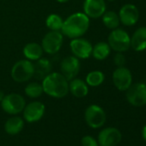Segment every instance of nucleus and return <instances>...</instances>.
<instances>
[{
    "instance_id": "nucleus-1",
    "label": "nucleus",
    "mask_w": 146,
    "mask_h": 146,
    "mask_svg": "<svg viewBox=\"0 0 146 146\" xmlns=\"http://www.w3.org/2000/svg\"><path fill=\"white\" fill-rule=\"evenodd\" d=\"M90 24V18L84 12L73 13L64 20L60 32L70 39L82 37L88 31Z\"/></svg>"
},
{
    "instance_id": "nucleus-2",
    "label": "nucleus",
    "mask_w": 146,
    "mask_h": 146,
    "mask_svg": "<svg viewBox=\"0 0 146 146\" xmlns=\"http://www.w3.org/2000/svg\"><path fill=\"white\" fill-rule=\"evenodd\" d=\"M44 93L53 98H63L69 93V81L60 72H51L42 80Z\"/></svg>"
},
{
    "instance_id": "nucleus-3",
    "label": "nucleus",
    "mask_w": 146,
    "mask_h": 146,
    "mask_svg": "<svg viewBox=\"0 0 146 146\" xmlns=\"http://www.w3.org/2000/svg\"><path fill=\"white\" fill-rule=\"evenodd\" d=\"M34 63L29 59H21L11 68V78L17 83H25L34 77Z\"/></svg>"
},
{
    "instance_id": "nucleus-4",
    "label": "nucleus",
    "mask_w": 146,
    "mask_h": 146,
    "mask_svg": "<svg viewBox=\"0 0 146 146\" xmlns=\"http://www.w3.org/2000/svg\"><path fill=\"white\" fill-rule=\"evenodd\" d=\"M108 43L116 52H124L131 47V37L126 31L117 28L109 34Z\"/></svg>"
},
{
    "instance_id": "nucleus-5",
    "label": "nucleus",
    "mask_w": 146,
    "mask_h": 146,
    "mask_svg": "<svg viewBox=\"0 0 146 146\" xmlns=\"http://www.w3.org/2000/svg\"><path fill=\"white\" fill-rule=\"evenodd\" d=\"M3 110L11 115L18 114L22 113L26 106L25 99L19 94L11 93L5 96L1 102Z\"/></svg>"
},
{
    "instance_id": "nucleus-6",
    "label": "nucleus",
    "mask_w": 146,
    "mask_h": 146,
    "mask_svg": "<svg viewBox=\"0 0 146 146\" xmlns=\"http://www.w3.org/2000/svg\"><path fill=\"white\" fill-rule=\"evenodd\" d=\"M64 35L60 31H49L42 39L41 46L47 54H55L62 47Z\"/></svg>"
},
{
    "instance_id": "nucleus-7",
    "label": "nucleus",
    "mask_w": 146,
    "mask_h": 146,
    "mask_svg": "<svg viewBox=\"0 0 146 146\" xmlns=\"http://www.w3.org/2000/svg\"><path fill=\"white\" fill-rule=\"evenodd\" d=\"M126 100L134 107H142L146 105V84L137 83L131 84L126 90Z\"/></svg>"
},
{
    "instance_id": "nucleus-8",
    "label": "nucleus",
    "mask_w": 146,
    "mask_h": 146,
    "mask_svg": "<svg viewBox=\"0 0 146 146\" xmlns=\"http://www.w3.org/2000/svg\"><path fill=\"white\" fill-rule=\"evenodd\" d=\"M84 118L88 125L94 129L102 127L106 122L105 111L96 104L90 105L86 108Z\"/></svg>"
},
{
    "instance_id": "nucleus-9",
    "label": "nucleus",
    "mask_w": 146,
    "mask_h": 146,
    "mask_svg": "<svg viewBox=\"0 0 146 146\" xmlns=\"http://www.w3.org/2000/svg\"><path fill=\"white\" fill-rule=\"evenodd\" d=\"M70 47L73 56L78 58L86 59L89 58L92 54L93 46L87 39L78 37L75 39H71L70 42Z\"/></svg>"
},
{
    "instance_id": "nucleus-10",
    "label": "nucleus",
    "mask_w": 146,
    "mask_h": 146,
    "mask_svg": "<svg viewBox=\"0 0 146 146\" xmlns=\"http://www.w3.org/2000/svg\"><path fill=\"white\" fill-rule=\"evenodd\" d=\"M80 61L75 56H66L60 63V73L68 80L75 78L80 70Z\"/></svg>"
},
{
    "instance_id": "nucleus-11",
    "label": "nucleus",
    "mask_w": 146,
    "mask_h": 146,
    "mask_svg": "<svg viewBox=\"0 0 146 146\" xmlns=\"http://www.w3.org/2000/svg\"><path fill=\"white\" fill-rule=\"evenodd\" d=\"M112 78L114 86L120 91H126L132 84L131 72L125 66L117 67V69L113 72Z\"/></svg>"
},
{
    "instance_id": "nucleus-12",
    "label": "nucleus",
    "mask_w": 146,
    "mask_h": 146,
    "mask_svg": "<svg viewBox=\"0 0 146 146\" xmlns=\"http://www.w3.org/2000/svg\"><path fill=\"white\" fill-rule=\"evenodd\" d=\"M121 139V132L117 128L107 127L100 131L97 142L100 146H116Z\"/></svg>"
},
{
    "instance_id": "nucleus-13",
    "label": "nucleus",
    "mask_w": 146,
    "mask_h": 146,
    "mask_svg": "<svg viewBox=\"0 0 146 146\" xmlns=\"http://www.w3.org/2000/svg\"><path fill=\"white\" fill-rule=\"evenodd\" d=\"M119 17L120 23L127 27L135 25L139 19V11L136 5L126 4L123 5L119 11Z\"/></svg>"
},
{
    "instance_id": "nucleus-14",
    "label": "nucleus",
    "mask_w": 146,
    "mask_h": 146,
    "mask_svg": "<svg viewBox=\"0 0 146 146\" xmlns=\"http://www.w3.org/2000/svg\"><path fill=\"white\" fill-rule=\"evenodd\" d=\"M106 2L104 0H84V13L89 17L96 19L102 17L106 12Z\"/></svg>"
},
{
    "instance_id": "nucleus-15",
    "label": "nucleus",
    "mask_w": 146,
    "mask_h": 146,
    "mask_svg": "<svg viewBox=\"0 0 146 146\" xmlns=\"http://www.w3.org/2000/svg\"><path fill=\"white\" fill-rule=\"evenodd\" d=\"M45 113V105L40 102H32L25 106L23 118L29 123L39 121Z\"/></svg>"
},
{
    "instance_id": "nucleus-16",
    "label": "nucleus",
    "mask_w": 146,
    "mask_h": 146,
    "mask_svg": "<svg viewBox=\"0 0 146 146\" xmlns=\"http://www.w3.org/2000/svg\"><path fill=\"white\" fill-rule=\"evenodd\" d=\"M131 47L135 52L146 50V27H140L135 30L131 37Z\"/></svg>"
},
{
    "instance_id": "nucleus-17",
    "label": "nucleus",
    "mask_w": 146,
    "mask_h": 146,
    "mask_svg": "<svg viewBox=\"0 0 146 146\" xmlns=\"http://www.w3.org/2000/svg\"><path fill=\"white\" fill-rule=\"evenodd\" d=\"M69 91L77 98H84L89 94V85L80 78H73L69 83Z\"/></svg>"
},
{
    "instance_id": "nucleus-18",
    "label": "nucleus",
    "mask_w": 146,
    "mask_h": 146,
    "mask_svg": "<svg viewBox=\"0 0 146 146\" xmlns=\"http://www.w3.org/2000/svg\"><path fill=\"white\" fill-rule=\"evenodd\" d=\"M35 73L34 77L38 80H43L49 73L52 72V64L47 58H40V59L36 60V63L34 64Z\"/></svg>"
},
{
    "instance_id": "nucleus-19",
    "label": "nucleus",
    "mask_w": 146,
    "mask_h": 146,
    "mask_svg": "<svg viewBox=\"0 0 146 146\" xmlns=\"http://www.w3.org/2000/svg\"><path fill=\"white\" fill-rule=\"evenodd\" d=\"M23 52L26 59H29L30 61H36L42 58L44 51L41 45L36 42H30L25 45Z\"/></svg>"
},
{
    "instance_id": "nucleus-20",
    "label": "nucleus",
    "mask_w": 146,
    "mask_h": 146,
    "mask_svg": "<svg viewBox=\"0 0 146 146\" xmlns=\"http://www.w3.org/2000/svg\"><path fill=\"white\" fill-rule=\"evenodd\" d=\"M24 125V121L21 117L13 116L7 119L5 124V130L10 135H16L22 131Z\"/></svg>"
},
{
    "instance_id": "nucleus-21",
    "label": "nucleus",
    "mask_w": 146,
    "mask_h": 146,
    "mask_svg": "<svg viewBox=\"0 0 146 146\" xmlns=\"http://www.w3.org/2000/svg\"><path fill=\"white\" fill-rule=\"evenodd\" d=\"M111 52V47L108 42L100 41L96 43L92 49V56L97 60L106 59Z\"/></svg>"
},
{
    "instance_id": "nucleus-22",
    "label": "nucleus",
    "mask_w": 146,
    "mask_h": 146,
    "mask_svg": "<svg viewBox=\"0 0 146 146\" xmlns=\"http://www.w3.org/2000/svg\"><path fill=\"white\" fill-rule=\"evenodd\" d=\"M102 23L105 25V27L111 30L119 28L120 24L119 15L116 12L112 11H106L102 15Z\"/></svg>"
},
{
    "instance_id": "nucleus-23",
    "label": "nucleus",
    "mask_w": 146,
    "mask_h": 146,
    "mask_svg": "<svg viewBox=\"0 0 146 146\" xmlns=\"http://www.w3.org/2000/svg\"><path fill=\"white\" fill-rule=\"evenodd\" d=\"M104 80L105 75L101 70H92L89 72L85 78L86 84L90 87H98L103 84Z\"/></svg>"
},
{
    "instance_id": "nucleus-24",
    "label": "nucleus",
    "mask_w": 146,
    "mask_h": 146,
    "mask_svg": "<svg viewBox=\"0 0 146 146\" xmlns=\"http://www.w3.org/2000/svg\"><path fill=\"white\" fill-rule=\"evenodd\" d=\"M63 23V18L58 14H51L46 20V25L51 31H61Z\"/></svg>"
},
{
    "instance_id": "nucleus-25",
    "label": "nucleus",
    "mask_w": 146,
    "mask_h": 146,
    "mask_svg": "<svg viewBox=\"0 0 146 146\" xmlns=\"http://www.w3.org/2000/svg\"><path fill=\"white\" fill-rule=\"evenodd\" d=\"M24 91H25L26 96L30 98H38L41 96V95L44 93L42 84L37 82H32L27 84Z\"/></svg>"
},
{
    "instance_id": "nucleus-26",
    "label": "nucleus",
    "mask_w": 146,
    "mask_h": 146,
    "mask_svg": "<svg viewBox=\"0 0 146 146\" xmlns=\"http://www.w3.org/2000/svg\"><path fill=\"white\" fill-rule=\"evenodd\" d=\"M113 63L117 67H122L125 64V57L123 52H117L113 57Z\"/></svg>"
},
{
    "instance_id": "nucleus-27",
    "label": "nucleus",
    "mask_w": 146,
    "mask_h": 146,
    "mask_svg": "<svg viewBox=\"0 0 146 146\" xmlns=\"http://www.w3.org/2000/svg\"><path fill=\"white\" fill-rule=\"evenodd\" d=\"M82 145L83 146H99L98 142L96 138L91 136H85L82 138Z\"/></svg>"
},
{
    "instance_id": "nucleus-28",
    "label": "nucleus",
    "mask_w": 146,
    "mask_h": 146,
    "mask_svg": "<svg viewBox=\"0 0 146 146\" xmlns=\"http://www.w3.org/2000/svg\"><path fill=\"white\" fill-rule=\"evenodd\" d=\"M142 137H143V140L146 142V125L142 129Z\"/></svg>"
},
{
    "instance_id": "nucleus-29",
    "label": "nucleus",
    "mask_w": 146,
    "mask_h": 146,
    "mask_svg": "<svg viewBox=\"0 0 146 146\" xmlns=\"http://www.w3.org/2000/svg\"><path fill=\"white\" fill-rule=\"evenodd\" d=\"M5 93L2 91V90H0V102H1L2 101H3V99H4V97H5Z\"/></svg>"
},
{
    "instance_id": "nucleus-30",
    "label": "nucleus",
    "mask_w": 146,
    "mask_h": 146,
    "mask_svg": "<svg viewBox=\"0 0 146 146\" xmlns=\"http://www.w3.org/2000/svg\"><path fill=\"white\" fill-rule=\"evenodd\" d=\"M56 1H57L58 3H60V4H64V3L69 2L70 0H56Z\"/></svg>"
},
{
    "instance_id": "nucleus-31",
    "label": "nucleus",
    "mask_w": 146,
    "mask_h": 146,
    "mask_svg": "<svg viewBox=\"0 0 146 146\" xmlns=\"http://www.w3.org/2000/svg\"><path fill=\"white\" fill-rule=\"evenodd\" d=\"M107 1H110V2H112V1H114V0H107Z\"/></svg>"
}]
</instances>
